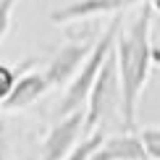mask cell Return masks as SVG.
<instances>
[{"mask_svg": "<svg viewBox=\"0 0 160 160\" xmlns=\"http://www.w3.org/2000/svg\"><path fill=\"white\" fill-rule=\"evenodd\" d=\"M152 3H142L137 18L116 39V61H118V79H121V118L126 129H137V105L142 97V89L147 84L150 68L155 63L152 58Z\"/></svg>", "mask_w": 160, "mask_h": 160, "instance_id": "obj_1", "label": "cell"}, {"mask_svg": "<svg viewBox=\"0 0 160 160\" xmlns=\"http://www.w3.org/2000/svg\"><path fill=\"white\" fill-rule=\"evenodd\" d=\"M121 29H123V18L116 16L108 24V29L97 37V42H95V48H92L89 58L84 61V66L79 68V74L74 76V82L66 87V92L61 97V105H58V116H61V118L71 116V113H76V110H84L87 100H89V92H92V87H95V82H97L100 71H102L105 61H108L110 52L116 50V39H118V34H121Z\"/></svg>", "mask_w": 160, "mask_h": 160, "instance_id": "obj_2", "label": "cell"}, {"mask_svg": "<svg viewBox=\"0 0 160 160\" xmlns=\"http://www.w3.org/2000/svg\"><path fill=\"white\" fill-rule=\"evenodd\" d=\"M116 105L121 108V79H118V61H116V50H113L100 71L95 87H92L89 100H87V134L97 131L102 118Z\"/></svg>", "mask_w": 160, "mask_h": 160, "instance_id": "obj_3", "label": "cell"}, {"mask_svg": "<svg viewBox=\"0 0 160 160\" xmlns=\"http://www.w3.org/2000/svg\"><path fill=\"white\" fill-rule=\"evenodd\" d=\"M97 39H92V34H84L79 39H71L66 42L55 55L50 58L48 68H45V76H48L50 87H68L74 82V76L79 74V68L84 66V61L89 58L92 48H95Z\"/></svg>", "mask_w": 160, "mask_h": 160, "instance_id": "obj_4", "label": "cell"}, {"mask_svg": "<svg viewBox=\"0 0 160 160\" xmlns=\"http://www.w3.org/2000/svg\"><path fill=\"white\" fill-rule=\"evenodd\" d=\"M82 131H87V108L58 118V123H52L42 142V160H66L68 152L79 144Z\"/></svg>", "mask_w": 160, "mask_h": 160, "instance_id": "obj_5", "label": "cell"}, {"mask_svg": "<svg viewBox=\"0 0 160 160\" xmlns=\"http://www.w3.org/2000/svg\"><path fill=\"white\" fill-rule=\"evenodd\" d=\"M147 3V0H74L50 13L52 24H68V21H84V18L100 16V13H118L129 5Z\"/></svg>", "mask_w": 160, "mask_h": 160, "instance_id": "obj_6", "label": "cell"}, {"mask_svg": "<svg viewBox=\"0 0 160 160\" xmlns=\"http://www.w3.org/2000/svg\"><path fill=\"white\" fill-rule=\"evenodd\" d=\"M48 89H50V82H48L45 74H39V71H26V74L18 76L13 92L5 97L3 110H24V108H29L32 102H37Z\"/></svg>", "mask_w": 160, "mask_h": 160, "instance_id": "obj_7", "label": "cell"}, {"mask_svg": "<svg viewBox=\"0 0 160 160\" xmlns=\"http://www.w3.org/2000/svg\"><path fill=\"white\" fill-rule=\"evenodd\" d=\"M105 150L110 152L113 160H150L142 139L134 131H126V134H116V137L105 139Z\"/></svg>", "mask_w": 160, "mask_h": 160, "instance_id": "obj_8", "label": "cell"}, {"mask_svg": "<svg viewBox=\"0 0 160 160\" xmlns=\"http://www.w3.org/2000/svg\"><path fill=\"white\" fill-rule=\"evenodd\" d=\"M102 144H105V134L97 129V131H92V134H87V139H82V142L68 152V158H66V160H89L100 147H102Z\"/></svg>", "mask_w": 160, "mask_h": 160, "instance_id": "obj_9", "label": "cell"}, {"mask_svg": "<svg viewBox=\"0 0 160 160\" xmlns=\"http://www.w3.org/2000/svg\"><path fill=\"white\" fill-rule=\"evenodd\" d=\"M139 139H142L144 150H147V158L160 160V126H144L139 131Z\"/></svg>", "mask_w": 160, "mask_h": 160, "instance_id": "obj_10", "label": "cell"}, {"mask_svg": "<svg viewBox=\"0 0 160 160\" xmlns=\"http://www.w3.org/2000/svg\"><path fill=\"white\" fill-rule=\"evenodd\" d=\"M18 71L16 68H11V66H5V63H0V105L5 102V97L13 92V87H16L18 82Z\"/></svg>", "mask_w": 160, "mask_h": 160, "instance_id": "obj_11", "label": "cell"}, {"mask_svg": "<svg viewBox=\"0 0 160 160\" xmlns=\"http://www.w3.org/2000/svg\"><path fill=\"white\" fill-rule=\"evenodd\" d=\"M13 8H16V0H0V39L8 34V29H11Z\"/></svg>", "mask_w": 160, "mask_h": 160, "instance_id": "obj_12", "label": "cell"}, {"mask_svg": "<svg viewBox=\"0 0 160 160\" xmlns=\"http://www.w3.org/2000/svg\"><path fill=\"white\" fill-rule=\"evenodd\" d=\"M0 160H8V139H5V123L0 121Z\"/></svg>", "mask_w": 160, "mask_h": 160, "instance_id": "obj_13", "label": "cell"}, {"mask_svg": "<svg viewBox=\"0 0 160 160\" xmlns=\"http://www.w3.org/2000/svg\"><path fill=\"white\" fill-rule=\"evenodd\" d=\"M89 160H113V158H110V152L105 150V144H102V147H100V150H97V152H95V155H92Z\"/></svg>", "mask_w": 160, "mask_h": 160, "instance_id": "obj_14", "label": "cell"}, {"mask_svg": "<svg viewBox=\"0 0 160 160\" xmlns=\"http://www.w3.org/2000/svg\"><path fill=\"white\" fill-rule=\"evenodd\" d=\"M29 160H34V158H29Z\"/></svg>", "mask_w": 160, "mask_h": 160, "instance_id": "obj_15", "label": "cell"}]
</instances>
